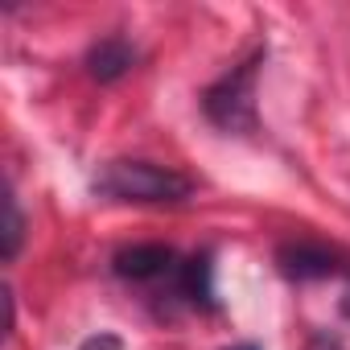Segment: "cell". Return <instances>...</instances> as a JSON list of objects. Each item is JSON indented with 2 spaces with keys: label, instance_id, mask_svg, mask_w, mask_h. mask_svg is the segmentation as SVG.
I'll return each instance as SVG.
<instances>
[{
  "label": "cell",
  "instance_id": "7a4b0ae2",
  "mask_svg": "<svg viewBox=\"0 0 350 350\" xmlns=\"http://www.w3.org/2000/svg\"><path fill=\"white\" fill-rule=\"evenodd\" d=\"M260 62H264V54H252L247 62H239L231 75H223L202 95V107L219 128H227V132L256 128V70H260Z\"/></svg>",
  "mask_w": 350,
  "mask_h": 350
},
{
  "label": "cell",
  "instance_id": "8992f818",
  "mask_svg": "<svg viewBox=\"0 0 350 350\" xmlns=\"http://www.w3.org/2000/svg\"><path fill=\"white\" fill-rule=\"evenodd\" d=\"M21 239H25V215H21V206H17V198L5 194V243H0V256L13 260V256L21 252Z\"/></svg>",
  "mask_w": 350,
  "mask_h": 350
},
{
  "label": "cell",
  "instance_id": "9c48e42d",
  "mask_svg": "<svg viewBox=\"0 0 350 350\" xmlns=\"http://www.w3.org/2000/svg\"><path fill=\"white\" fill-rule=\"evenodd\" d=\"M231 350H256V346H231Z\"/></svg>",
  "mask_w": 350,
  "mask_h": 350
},
{
  "label": "cell",
  "instance_id": "5b68a950",
  "mask_svg": "<svg viewBox=\"0 0 350 350\" xmlns=\"http://www.w3.org/2000/svg\"><path fill=\"white\" fill-rule=\"evenodd\" d=\"M276 260H280V268H284L288 276H297V280H313V276L338 272L334 256H329L325 247H313V243H288V247H280Z\"/></svg>",
  "mask_w": 350,
  "mask_h": 350
},
{
  "label": "cell",
  "instance_id": "277c9868",
  "mask_svg": "<svg viewBox=\"0 0 350 350\" xmlns=\"http://www.w3.org/2000/svg\"><path fill=\"white\" fill-rule=\"evenodd\" d=\"M132 62H136V50H132L124 38H103V42L91 46V54H87V70H91V79H99V83L124 79V75L132 70Z\"/></svg>",
  "mask_w": 350,
  "mask_h": 350
},
{
  "label": "cell",
  "instance_id": "ba28073f",
  "mask_svg": "<svg viewBox=\"0 0 350 350\" xmlns=\"http://www.w3.org/2000/svg\"><path fill=\"white\" fill-rule=\"evenodd\" d=\"M83 350H120V338H111V334H103V338H91Z\"/></svg>",
  "mask_w": 350,
  "mask_h": 350
},
{
  "label": "cell",
  "instance_id": "52a82bcc",
  "mask_svg": "<svg viewBox=\"0 0 350 350\" xmlns=\"http://www.w3.org/2000/svg\"><path fill=\"white\" fill-rule=\"evenodd\" d=\"M182 288L194 297V301H211V260H190L182 264Z\"/></svg>",
  "mask_w": 350,
  "mask_h": 350
},
{
  "label": "cell",
  "instance_id": "6da1fadb",
  "mask_svg": "<svg viewBox=\"0 0 350 350\" xmlns=\"http://www.w3.org/2000/svg\"><path fill=\"white\" fill-rule=\"evenodd\" d=\"M95 190L111 202H182L190 198V178L157 161H107L95 178Z\"/></svg>",
  "mask_w": 350,
  "mask_h": 350
},
{
  "label": "cell",
  "instance_id": "3957f363",
  "mask_svg": "<svg viewBox=\"0 0 350 350\" xmlns=\"http://www.w3.org/2000/svg\"><path fill=\"white\" fill-rule=\"evenodd\" d=\"M173 268V252L161 243H140V247H124L116 256V272L128 280H157Z\"/></svg>",
  "mask_w": 350,
  "mask_h": 350
}]
</instances>
